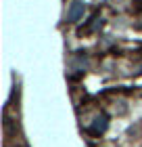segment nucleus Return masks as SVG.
<instances>
[{
	"label": "nucleus",
	"mask_w": 142,
	"mask_h": 147,
	"mask_svg": "<svg viewBox=\"0 0 142 147\" xmlns=\"http://www.w3.org/2000/svg\"><path fill=\"white\" fill-rule=\"evenodd\" d=\"M84 2H79V0H75V2H73L71 6H69V11H67V19H69V21H77L79 17L84 15Z\"/></svg>",
	"instance_id": "f257e3e1"
}]
</instances>
